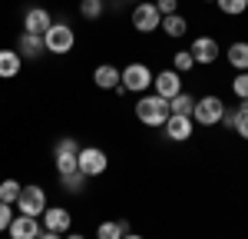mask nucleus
Masks as SVG:
<instances>
[{"mask_svg": "<svg viewBox=\"0 0 248 239\" xmlns=\"http://www.w3.org/2000/svg\"><path fill=\"white\" fill-rule=\"evenodd\" d=\"M169 100H162L159 93H149V97H139L136 103V120L142 123V126H166V120H169Z\"/></svg>", "mask_w": 248, "mask_h": 239, "instance_id": "1", "label": "nucleus"}, {"mask_svg": "<svg viewBox=\"0 0 248 239\" xmlns=\"http://www.w3.org/2000/svg\"><path fill=\"white\" fill-rule=\"evenodd\" d=\"M153 77L155 73L146 63H129L119 70V86H123V93H146L153 86Z\"/></svg>", "mask_w": 248, "mask_h": 239, "instance_id": "2", "label": "nucleus"}, {"mask_svg": "<svg viewBox=\"0 0 248 239\" xmlns=\"http://www.w3.org/2000/svg\"><path fill=\"white\" fill-rule=\"evenodd\" d=\"M73 43H77V34H73V27L63 23V20H53V27L43 34V47H46V53H57V57L70 53Z\"/></svg>", "mask_w": 248, "mask_h": 239, "instance_id": "3", "label": "nucleus"}, {"mask_svg": "<svg viewBox=\"0 0 248 239\" xmlns=\"http://www.w3.org/2000/svg\"><path fill=\"white\" fill-rule=\"evenodd\" d=\"M222 117H225V103L215 97V93H205V97L195 100V110H192V120L195 123L215 126V123H222Z\"/></svg>", "mask_w": 248, "mask_h": 239, "instance_id": "4", "label": "nucleus"}, {"mask_svg": "<svg viewBox=\"0 0 248 239\" xmlns=\"http://www.w3.org/2000/svg\"><path fill=\"white\" fill-rule=\"evenodd\" d=\"M53 163H57V173H77L79 170V143L73 137H63L53 146Z\"/></svg>", "mask_w": 248, "mask_h": 239, "instance_id": "5", "label": "nucleus"}, {"mask_svg": "<svg viewBox=\"0 0 248 239\" xmlns=\"http://www.w3.org/2000/svg\"><path fill=\"white\" fill-rule=\"evenodd\" d=\"M20 209V216H43V209H46V193H43V186L37 183H30V186H23L20 189V199L14 203Z\"/></svg>", "mask_w": 248, "mask_h": 239, "instance_id": "6", "label": "nucleus"}, {"mask_svg": "<svg viewBox=\"0 0 248 239\" xmlns=\"http://www.w3.org/2000/svg\"><path fill=\"white\" fill-rule=\"evenodd\" d=\"M106 166H109V156H106L99 146H83V150H79V173H83L86 179L103 176Z\"/></svg>", "mask_w": 248, "mask_h": 239, "instance_id": "7", "label": "nucleus"}, {"mask_svg": "<svg viewBox=\"0 0 248 239\" xmlns=\"http://www.w3.org/2000/svg\"><path fill=\"white\" fill-rule=\"evenodd\" d=\"M159 23H162V14L155 10V3H146V0H139L133 7V27L139 34H153L159 30Z\"/></svg>", "mask_w": 248, "mask_h": 239, "instance_id": "8", "label": "nucleus"}, {"mask_svg": "<svg viewBox=\"0 0 248 239\" xmlns=\"http://www.w3.org/2000/svg\"><path fill=\"white\" fill-rule=\"evenodd\" d=\"M70 226H73L70 209H63V206H46V209H43V229L66 236V233H70Z\"/></svg>", "mask_w": 248, "mask_h": 239, "instance_id": "9", "label": "nucleus"}, {"mask_svg": "<svg viewBox=\"0 0 248 239\" xmlns=\"http://www.w3.org/2000/svg\"><path fill=\"white\" fill-rule=\"evenodd\" d=\"M153 90L162 100H172L175 93H182V77H179V70H159L153 77Z\"/></svg>", "mask_w": 248, "mask_h": 239, "instance_id": "10", "label": "nucleus"}, {"mask_svg": "<svg viewBox=\"0 0 248 239\" xmlns=\"http://www.w3.org/2000/svg\"><path fill=\"white\" fill-rule=\"evenodd\" d=\"M50 27H53V14L43 10V7H30V10L23 14V34H37V37H43Z\"/></svg>", "mask_w": 248, "mask_h": 239, "instance_id": "11", "label": "nucleus"}, {"mask_svg": "<svg viewBox=\"0 0 248 239\" xmlns=\"http://www.w3.org/2000/svg\"><path fill=\"white\" fill-rule=\"evenodd\" d=\"M162 130H166V137H169L172 143H189L192 133H195V120L192 117H175V113H172Z\"/></svg>", "mask_w": 248, "mask_h": 239, "instance_id": "12", "label": "nucleus"}, {"mask_svg": "<svg viewBox=\"0 0 248 239\" xmlns=\"http://www.w3.org/2000/svg\"><path fill=\"white\" fill-rule=\"evenodd\" d=\"M189 53L195 63H202V67H212L215 60H218V40H212V37H195L192 40V47H189Z\"/></svg>", "mask_w": 248, "mask_h": 239, "instance_id": "13", "label": "nucleus"}, {"mask_svg": "<svg viewBox=\"0 0 248 239\" xmlns=\"http://www.w3.org/2000/svg\"><path fill=\"white\" fill-rule=\"evenodd\" d=\"M7 233H10V239H37L43 233V222H37V216H14Z\"/></svg>", "mask_w": 248, "mask_h": 239, "instance_id": "14", "label": "nucleus"}, {"mask_svg": "<svg viewBox=\"0 0 248 239\" xmlns=\"http://www.w3.org/2000/svg\"><path fill=\"white\" fill-rule=\"evenodd\" d=\"M93 83L99 90H119V67L113 63H99L93 70Z\"/></svg>", "mask_w": 248, "mask_h": 239, "instance_id": "15", "label": "nucleus"}, {"mask_svg": "<svg viewBox=\"0 0 248 239\" xmlns=\"http://www.w3.org/2000/svg\"><path fill=\"white\" fill-rule=\"evenodd\" d=\"M17 53L27 60H37L40 53H46V47H43V37H37V34H20L17 40Z\"/></svg>", "mask_w": 248, "mask_h": 239, "instance_id": "16", "label": "nucleus"}, {"mask_svg": "<svg viewBox=\"0 0 248 239\" xmlns=\"http://www.w3.org/2000/svg\"><path fill=\"white\" fill-rule=\"evenodd\" d=\"M229 67H235V73H248V43L245 40H235L229 50H225Z\"/></svg>", "mask_w": 248, "mask_h": 239, "instance_id": "17", "label": "nucleus"}, {"mask_svg": "<svg viewBox=\"0 0 248 239\" xmlns=\"http://www.w3.org/2000/svg\"><path fill=\"white\" fill-rule=\"evenodd\" d=\"M23 67V57L17 50H0V80H14Z\"/></svg>", "mask_w": 248, "mask_h": 239, "instance_id": "18", "label": "nucleus"}, {"mask_svg": "<svg viewBox=\"0 0 248 239\" xmlns=\"http://www.w3.org/2000/svg\"><path fill=\"white\" fill-rule=\"evenodd\" d=\"M129 233V222L126 219H106L96 226V239H123Z\"/></svg>", "mask_w": 248, "mask_h": 239, "instance_id": "19", "label": "nucleus"}, {"mask_svg": "<svg viewBox=\"0 0 248 239\" xmlns=\"http://www.w3.org/2000/svg\"><path fill=\"white\" fill-rule=\"evenodd\" d=\"M159 27H162V34H166V37L179 40V37H186V30H189V20L182 17V14H166Z\"/></svg>", "mask_w": 248, "mask_h": 239, "instance_id": "20", "label": "nucleus"}, {"mask_svg": "<svg viewBox=\"0 0 248 239\" xmlns=\"http://www.w3.org/2000/svg\"><path fill=\"white\" fill-rule=\"evenodd\" d=\"M192 110H195V97L192 93H175L169 100V113H175V117H192Z\"/></svg>", "mask_w": 248, "mask_h": 239, "instance_id": "21", "label": "nucleus"}, {"mask_svg": "<svg viewBox=\"0 0 248 239\" xmlns=\"http://www.w3.org/2000/svg\"><path fill=\"white\" fill-rule=\"evenodd\" d=\"M60 183H63V189H66V193H83V189H86V176H83V173H63V176H60Z\"/></svg>", "mask_w": 248, "mask_h": 239, "instance_id": "22", "label": "nucleus"}, {"mask_svg": "<svg viewBox=\"0 0 248 239\" xmlns=\"http://www.w3.org/2000/svg\"><path fill=\"white\" fill-rule=\"evenodd\" d=\"M20 189H23V186H20L17 179H3V183H0V203L14 206V203L20 199Z\"/></svg>", "mask_w": 248, "mask_h": 239, "instance_id": "23", "label": "nucleus"}, {"mask_svg": "<svg viewBox=\"0 0 248 239\" xmlns=\"http://www.w3.org/2000/svg\"><path fill=\"white\" fill-rule=\"evenodd\" d=\"M79 14L86 20H99L106 14V3H103V0H79Z\"/></svg>", "mask_w": 248, "mask_h": 239, "instance_id": "24", "label": "nucleus"}, {"mask_svg": "<svg viewBox=\"0 0 248 239\" xmlns=\"http://www.w3.org/2000/svg\"><path fill=\"white\" fill-rule=\"evenodd\" d=\"M235 133L242 139H248V100H238V110H235Z\"/></svg>", "mask_w": 248, "mask_h": 239, "instance_id": "25", "label": "nucleus"}, {"mask_svg": "<svg viewBox=\"0 0 248 239\" xmlns=\"http://www.w3.org/2000/svg\"><path fill=\"white\" fill-rule=\"evenodd\" d=\"M215 3H218V10L229 14V17H238V14L248 10V0H215Z\"/></svg>", "mask_w": 248, "mask_h": 239, "instance_id": "26", "label": "nucleus"}, {"mask_svg": "<svg viewBox=\"0 0 248 239\" xmlns=\"http://www.w3.org/2000/svg\"><path fill=\"white\" fill-rule=\"evenodd\" d=\"M232 93L238 100H248V73H235V80H232Z\"/></svg>", "mask_w": 248, "mask_h": 239, "instance_id": "27", "label": "nucleus"}, {"mask_svg": "<svg viewBox=\"0 0 248 239\" xmlns=\"http://www.w3.org/2000/svg\"><path fill=\"white\" fill-rule=\"evenodd\" d=\"M172 63H175V70H179V73H182V70H192V67H195V60H192L189 50H179V53L172 57Z\"/></svg>", "mask_w": 248, "mask_h": 239, "instance_id": "28", "label": "nucleus"}, {"mask_svg": "<svg viewBox=\"0 0 248 239\" xmlns=\"http://www.w3.org/2000/svg\"><path fill=\"white\" fill-rule=\"evenodd\" d=\"M10 222H14V206L0 203V233H7V229H10Z\"/></svg>", "mask_w": 248, "mask_h": 239, "instance_id": "29", "label": "nucleus"}, {"mask_svg": "<svg viewBox=\"0 0 248 239\" xmlns=\"http://www.w3.org/2000/svg\"><path fill=\"white\" fill-rule=\"evenodd\" d=\"M175 7H179V0H155V10L166 17V14H175Z\"/></svg>", "mask_w": 248, "mask_h": 239, "instance_id": "30", "label": "nucleus"}, {"mask_svg": "<svg viewBox=\"0 0 248 239\" xmlns=\"http://www.w3.org/2000/svg\"><path fill=\"white\" fill-rule=\"evenodd\" d=\"M37 239H63V236H60V233H50V229H43Z\"/></svg>", "mask_w": 248, "mask_h": 239, "instance_id": "31", "label": "nucleus"}, {"mask_svg": "<svg viewBox=\"0 0 248 239\" xmlns=\"http://www.w3.org/2000/svg\"><path fill=\"white\" fill-rule=\"evenodd\" d=\"M63 239H86V236H83V233H66Z\"/></svg>", "mask_w": 248, "mask_h": 239, "instance_id": "32", "label": "nucleus"}, {"mask_svg": "<svg viewBox=\"0 0 248 239\" xmlns=\"http://www.w3.org/2000/svg\"><path fill=\"white\" fill-rule=\"evenodd\" d=\"M123 239H142V236H139V233H133V229H129V233H126V236H123Z\"/></svg>", "mask_w": 248, "mask_h": 239, "instance_id": "33", "label": "nucleus"}, {"mask_svg": "<svg viewBox=\"0 0 248 239\" xmlns=\"http://www.w3.org/2000/svg\"><path fill=\"white\" fill-rule=\"evenodd\" d=\"M205 3H209V0H205Z\"/></svg>", "mask_w": 248, "mask_h": 239, "instance_id": "34", "label": "nucleus"}, {"mask_svg": "<svg viewBox=\"0 0 248 239\" xmlns=\"http://www.w3.org/2000/svg\"><path fill=\"white\" fill-rule=\"evenodd\" d=\"M136 3H139V0H136Z\"/></svg>", "mask_w": 248, "mask_h": 239, "instance_id": "35", "label": "nucleus"}]
</instances>
